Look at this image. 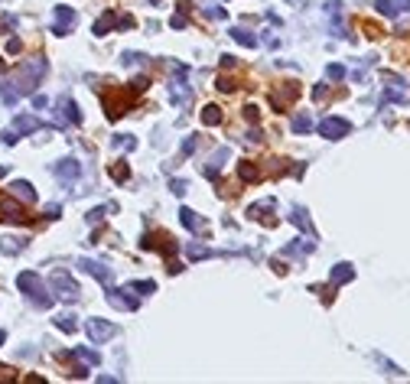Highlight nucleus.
I'll list each match as a JSON object with an SVG mask.
<instances>
[{"label":"nucleus","instance_id":"f257e3e1","mask_svg":"<svg viewBox=\"0 0 410 384\" xmlns=\"http://www.w3.org/2000/svg\"><path fill=\"white\" fill-rule=\"evenodd\" d=\"M42 75H46V59H26V62H20V69H16V75L10 78V85L20 95L36 92V85L42 82Z\"/></svg>","mask_w":410,"mask_h":384},{"label":"nucleus","instance_id":"f03ea898","mask_svg":"<svg viewBox=\"0 0 410 384\" xmlns=\"http://www.w3.org/2000/svg\"><path fill=\"white\" fill-rule=\"evenodd\" d=\"M16 287L26 293V300H30V303H36L39 309H49L52 300H56V297H49L46 283L39 280V274H33V270H23L20 277H16Z\"/></svg>","mask_w":410,"mask_h":384},{"label":"nucleus","instance_id":"7ed1b4c3","mask_svg":"<svg viewBox=\"0 0 410 384\" xmlns=\"http://www.w3.org/2000/svg\"><path fill=\"white\" fill-rule=\"evenodd\" d=\"M49 287H52V297H56V300H65V303H75L78 297H82L78 283L72 280V274H65V270H52Z\"/></svg>","mask_w":410,"mask_h":384},{"label":"nucleus","instance_id":"20e7f679","mask_svg":"<svg viewBox=\"0 0 410 384\" xmlns=\"http://www.w3.org/2000/svg\"><path fill=\"white\" fill-rule=\"evenodd\" d=\"M85 332H88V338H92L95 345H104L108 338H114L118 326H114V323H108V319H98V316H92V319L85 323Z\"/></svg>","mask_w":410,"mask_h":384},{"label":"nucleus","instance_id":"39448f33","mask_svg":"<svg viewBox=\"0 0 410 384\" xmlns=\"http://www.w3.org/2000/svg\"><path fill=\"white\" fill-rule=\"evenodd\" d=\"M108 303H111V306H118V309H137L140 306V293H133L130 283H127V287H121V290L108 287Z\"/></svg>","mask_w":410,"mask_h":384},{"label":"nucleus","instance_id":"423d86ee","mask_svg":"<svg viewBox=\"0 0 410 384\" xmlns=\"http://www.w3.org/2000/svg\"><path fill=\"white\" fill-rule=\"evenodd\" d=\"M349 130H352V124L342 121V118H323L319 121V133H323L326 140H342V137H349Z\"/></svg>","mask_w":410,"mask_h":384},{"label":"nucleus","instance_id":"0eeeda50","mask_svg":"<svg viewBox=\"0 0 410 384\" xmlns=\"http://www.w3.org/2000/svg\"><path fill=\"white\" fill-rule=\"evenodd\" d=\"M75 10L72 7H56V26H52V33H56V36H69V33L75 30Z\"/></svg>","mask_w":410,"mask_h":384},{"label":"nucleus","instance_id":"6e6552de","mask_svg":"<svg viewBox=\"0 0 410 384\" xmlns=\"http://www.w3.org/2000/svg\"><path fill=\"white\" fill-rule=\"evenodd\" d=\"M56 176L62 183H75L78 176H82V163H78L75 156H65V160H59L56 163Z\"/></svg>","mask_w":410,"mask_h":384},{"label":"nucleus","instance_id":"1a4fd4ad","mask_svg":"<svg viewBox=\"0 0 410 384\" xmlns=\"http://www.w3.org/2000/svg\"><path fill=\"white\" fill-rule=\"evenodd\" d=\"M78 267H82L85 274H92L98 283H104V287H111V280H114V277H111V270H108V267H104L101 261H88V257H82V261H78Z\"/></svg>","mask_w":410,"mask_h":384},{"label":"nucleus","instance_id":"9d476101","mask_svg":"<svg viewBox=\"0 0 410 384\" xmlns=\"http://www.w3.org/2000/svg\"><path fill=\"white\" fill-rule=\"evenodd\" d=\"M179 221L189 231H195V235H205V231H209V221L199 218V212H192V209H179Z\"/></svg>","mask_w":410,"mask_h":384},{"label":"nucleus","instance_id":"9b49d317","mask_svg":"<svg viewBox=\"0 0 410 384\" xmlns=\"http://www.w3.org/2000/svg\"><path fill=\"white\" fill-rule=\"evenodd\" d=\"M10 130H16V133H36V130H42V124H39V118H33V114H16L13 124H10Z\"/></svg>","mask_w":410,"mask_h":384},{"label":"nucleus","instance_id":"f8f14e48","mask_svg":"<svg viewBox=\"0 0 410 384\" xmlns=\"http://www.w3.org/2000/svg\"><path fill=\"white\" fill-rule=\"evenodd\" d=\"M10 195H16V199H23V202H30V205L36 202V189H33L26 179H13L10 183Z\"/></svg>","mask_w":410,"mask_h":384},{"label":"nucleus","instance_id":"ddd939ff","mask_svg":"<svg viewBox=\"0 0 410 384\" xmlns=\"http://www.w3.org/2000/svg\"><path fill=\"white\" fill-rule=\"evenodd\" d=\"M297 95H300V88H297V85H283V92L270 95V104H274V111H283V108H287V101H293Z\"/></svg>","mask_w":410,"mask_h":384},{"label":"nucleus","instance_id":"4468645a","mask_svg":"<svg viewBox=\"0 0 410 384\" xmlns=\"http://www.w3.org/2000/svg\"><path fill=\"white\" fill-rule=\"evenodd\" d=\"M4 218L7 221H16V225H26V221H30V218H26V212L13 199H4Z\"/></svg>","mask_w":410,"mask_h":384},{"label":"nucleus","instance_id":"2eb2a0df","mask_svg":"<svg viewBox=\"0 0 410 384\" xmlns=\"http://www.w3.org/2000/svg\"><path fill=\"white\" fill-rule=\"evenodd\" d=\"M59 111H65V121H69V124H82V111H78V104L72 101V98H62V101H59Z\"/></svg>","mask_w":410,"mask_h":384},{"label":"nucleus","instance_id":"dca6fc26","mask_svg":"<svg viewBox=\"0 0 410 384\" xmlns=\"http://www.w3.org/2000/svg\"><path fill=\"white\" fill-rule=\"evenodd\" d=\"M238 176H241L244 183H257L261 179V169H257L251 160H241V163H238Z\"/></svg>","mask_w":410,"mask_h":384},{"label":"nucleus","instance_id":"f3484780","mask_svg":"<svg viewBox=\"0 0 410 384\" xmlns=\"http://www.w3.org/2000/svg\"><path fill=\"white\" fill-rule=\"evenodd\" d=\"M69 355H72V358H78V362H85V365H92V368H95L98 362H101V355H98L95 348H72Z\"/></svg>","mask_w":410,"mask_h":384},{"label":"nucleus","instance_id":"a211bd4d","mask_svg":"<svg viewBox=\"0 0 410 384\" xmlns=\"http://www.w3.org/2000/svg\"><path fill=\"white\" fill-rule=\"evenodd\" d=\"M355 277V270H352V264H335L332 267V283L338 287V283H349Z\"/></svg>","mask_w":410,"mask_h":384},{"label":"nucleus","instance_id":"6ab92c4d","mask_svg":"<svg viewBox=\"0 0 410 384\" xmlns=\"http://www.w3.org/2000/svg\"><path fill=\"white\" fill-rule=\"evenodd\" d=\"M231 39L241 42V46H247V49L257 46V36H254V33H247V30H241V26H235V30H231Z\"/></svg>","mask_w":410,"mask_h":384},{"label":"nucleus","instance_id":"aec40b11","mask_svg":"<svg viewBox=\"0 0 410 384\" xmlns=\"http://www.w3.org/2000/svg\"><path fill=\"white\" fill-rule=\"evenodd\" d=\"M290 221H293V225H297V228H303V231H306V235H313V221L306 218V209H293Z\"/></svg>","mask_w":410,"mask_h":384},{"label":"nucleus","instance_id":"412c9836","mask_svg":"<svg viewBox=\"0 0 410 384\" xmlns=\"http://www.w3.org/2000/svg\"><path fill=\"white\" fill-rule=\"evenodd\" d=\"M290 127H293V133H309V130L316 127V124H313V118H309V114H297Z\"/></svg>","mask_w":410,"mask_h":384},{"label":"nucleus","instance_id":"4be33fe9","mask_svg":"<svg viewBox=\"0 0 410 384\" xmlns=\"http://www.w3.org/2000/svg\"><path fill=\"white\" fill-rule=\"evenodd\" d=\"M186 257L189 261H205V257H215L212 247H199V244H186Z\"/></svg>","mask_w":410,"mask_h":384},{"label":"nucleus","instance_id":"5701e85b","mask_svg":"<svg viewBox=\"0 0 410 384\" xmlns=\"http://www.w3.org/2000/svg\"><path fill=\"white\" fill-rule=\"evenodd\" d=\"M202 124H209V127L221 124V108H218V104H209V108H202Z\"/></svg>","mask_w":410,"mask_h":384},{"label":"nucleus","instance_id":"b1692460","mask_svg":"<svg viewBox=\"0 0 410 384\" xmlns=\"http://www.w3.org/2000/svg\"><path fill=\"white\" fill-rule=\"evenodd\" d=\"M23 247H26L23 238H4V241H0V251H4V254H20Z\"/></svg>","mask_w":410,"mask_h":384},{"label":"nucleus","instance_id":"393cba45","mask_svg":"<svg viewBox=\"0 0 410 384\" xmlns=\"http://www.w3.org/2000/svg\"><path fill=\"white\" fill-rule=\"evenodd\" d=\"M56 326L62 329V332H75V329H78V323H75L72 312H59V316H56Z\"/></svg>","mask_w":410,"mask_h":384},{"label":"nucleus","instance_id":"a878e982","mask_svg":"<svg viewBox=\"0 0 410 384\" xmlns=\"http://www.w3.org/2000/svg\"><path fill=\"white\" fill-rule=\"evenodd\" d=\"M0 98H4V104H10V108H13V104L20 101V92H16L10 82H4V85H0Z\"/></svg>","mask_w":410,"mask_h":384},{"label":"nucleus","instance_id":"bb28decb","mask_svg":"<svg viewBox=\"0 0 410 384\" xmlns=\"http://www.w3.org/2000/svg\"><path fill=\"white\" fill-rule=\"evenodd\" d=\"M111 179H118V183H127V176H130V169H127V163L124 160H118V163H111Z\"/></svg>","mask_w":410,"mask_h":384},{"label":"nucleus","instance_id":"cd10ccee","mask_svg":"<svg viewBox=\"0 0 410 384\" xmlns=\"http://www.w3.org/2000/svg\"><path fill=\"white\" fill-rule=\"evenodd\" d=\"M111 26H114V13L108 10V13L101 16V20L95 23V36H108V30H111Z\"/></svg>","mask_w":410,"mask_h":384},{"label":"nucleus","instance_id":"c85d7f7f","mask_svg":"<svg viewBox=\"0 0 410 384\" xmlns=\"http://www.w3.org/2000/svg\"><path fill=\"white\" fill-rule=\"evenodd\" d=\"M108 212H118V205H101V209H92V212H88V221H92V225H98V221H104V215H108Z\"/></svg>","mask_w":410,"mask_h":384},{"label":"nucleus","instance_id":"c756f323","mask_svg":"<svg viewBox=\"0 0 410 384\" xmlns=\"http://www.w3.org/2000/svg\"><path fill=\"white\" fill-rule=\"evenodd\" d=\"M111 144H114V147H121V150H133V147H137V140H133L130 133H118V137H114Z\"/></svg>","mask_w":410,"mask_h":384},{"label":"nucleus","instance_id":"7c9ffc66","mask_svg":"<svg viewBox=\"0 0 410 384\" xmlns=\"http://www.w3.org/2000/svg\"><path fill=\"white\" fill-rule=\"evenodd\" d=\"M130 290H133V293H140V297H147V293H153V290H156V283H153V280H137V283H130Z\"/></svg>","mask_w":410,"mask_h":384},{"label":"nucleus","instance_id":"2f4dec72","mask_svg":"<svg viewBox=\"0 0 410 384\" xmlns=\"http://www.w3.org/2000/svg\"><path fill=\"white\" fill-rule=\"evenodd\" d=\"M326 75H329V78H332V82H342V78H345V75H349V72H345V65H338V62H332V65H329V69H326Z\"/></svg>","mask_w":410,"mask_h":384},{"label":"nucleus","instance_id":"473e14b6","mask_svg":"<svg viewBox=\"0 0 410 384\" xmlns=\"http://www.w3.org/2000/svg\"><path fill=\"white\" fill-rule=\"evenodd\" d=\"M374 10H378V13H384V16H394V13H397L391 0H374Z\"/></svg>","mask_w":410,"mask_h":384},{"label":"nucleus","instance_id":"72a5a7b5","mask_svg":"<svg viewBox=\"0 0 410 384\" xmlns=\"http://www.w3.org/2000/svg\"><path fill=\"white\" fill-rule=\"evenodd\" d=\"M169 189H173L176 195H186V189H189V183H186V179H173V183H169Z\"/></svg>","mask_w":410,"mask_h":384},{"label":"nucleus","instance_id":"f704fd0d","mask_svg":"<svg viewBox=\"0 0 410 384\" xmlns=\"http://www.w3.org/2000/svg\"><path fill=\"white\" fill-rule=\"evenodd\" d=\"M20 49H23V42L16 39V36H10V39H7V52H10V56H16Z\"/></svg>","mask_w":410,"mask_h":384},{"label":"nucleus","instance_id":"c9c22d12","mask_svg":"<svg viewBox=\"0 0 410 384\" xmlns=\"http://www.w3.org/2000/svg\"><path fill=\"white\" fill-rule=\"evenodd\" d=\"M169 26H173V30H183V26H186V16H183V10H179V13H176V16H173V20H169Z\"/></svg>","mask_w":410,"mask_h":384},{"label":"nucleus","instance_id":"e433bc0d","mask_svg":"<svg viewBox=\"0 0 410 384\" xmlns=\"http://www.w3.org/2000/svg\"><path fill=\"white\" fill-rule=\"evenodd\" d=\"M244 118L251 121V124H257V118H261V114H257V108H254V104H247V108H244Z\"/></svg>","mask_w":410,"mask_h":384},{"label":"nucleus","instance_id":"4c0bfd02","mask_svg":"<svg viewBox=\"0 0 410 384\" xmlns=\"http://www.w3.org/2000/svg\"><path fill=\"white\" fill-rule=\"evenodd\" d=\"M192 150H195V137H186V140H183V156H189Z\"/></svg>","mask_w":410,"mask_h":384},{"label":"nucleus","instance_id":"58836bf2","mask_svg":"<svg viewBox=\"0 0 410 384\" xmlns=\"http://www.w3.org/2000/svg\"><path fill=\"white\" fill-rule=\"evenodd\" d=\"M218 88L221 92H235V82H231V78H218Z\"/></svg>","mask_w":410,"mask_h":384},{"label":"nucleus","instance_id":"ea45409f","mask_svg":"<svg viewBox=\"0 0 410 384\" xmlns=\"http://www.w3.org/2000/svg\"><path fill=\"white\" fill-rule=\"evenodd\" d=\"M46 104H49V101H46V98H42V95H36V92H33V108H46Z\"/></svg>","mask_w":410,"mask_h":384},{"label":"nucleus","instance_id":"a19ab883","mask_svg":"<svg viewBox=\"0 0 410 384\" xmlns=\"http://www.w3.org/2000/svg\"><path fill=\"white\" fill-rule=\"evenodd\" d=\"M59 215H62L59 205H49V209H46V218H59Z\"/></svg>","mask_w":410,"mask_h":384},{"label":"nucleus","instance_id":"79ce46f5","mask_svg":"<svg viewBox=\"0 0 410 384\" xmlns=\"http://www.w3.org/2000/svg\"><path fill=\"white\" fill-rule=\"evenodd\" d=\"M7 378H13V371L7 368V365H0V381H7Z\"/></svg>","mask_w":410,"mask_h":384},{"label":"nucleus","instance_id":"37998d69","mask_svg":"<svg viewBox=\"0 0 410 384\" xmlns=\"http://www.w3.org/2000/svg\"><path fill=\"white\" fill-rule=\"evenodd\" d=\"M407 7H410V0H394V10H397V13L407 10Z\"/></svg>","mask_w":410,"mask_h":384},{"label":"nucleus","instance_id":"c03bdc74","mask_svg":"<svg viewBox=\"0 0 410 384\" xmlns=\"http://www.w3.org/2000/svg\"><path fill=\"white\" fill-rule=\"evenodd\" d=\"M7 342V332H4V329H0V345H4Z\"/></svg>","mask_w":410,"mask_h":384},{"label":"nucleus","instance_id":"a18cd8bd","mask_svg":"<svg viewBox=\"0 0 410 384\" xmlns=\"http://www.w3.org/2000/svg\"><path fill=\"white\" fill-rule=\"evenodd\" d=\"M4 176H7V166H0V179H4Z\"/></svg>","mask_w":410,"mask_h":384},{"label":"nucleus","instance_id":"49530a36","mask_svg":"<svg viewBox=\"0 0 410 384\" xmlns=\"http://www.w3.org/2000/svg\"><path fill=\"white\" fill-rule=\"evenodd\" d=\"M150 4H156V0H150Z\"/></svg>","mask_w":410,"mask_h":384}]
</instances>
